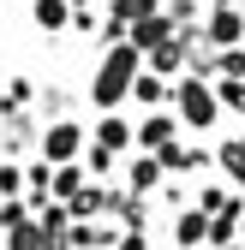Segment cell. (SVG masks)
<instances>
[{"label": "cell", "instance_id": "6da1fadb", "mask_svg": "<svg viewBox=\"0 0 245 250\" xmlns=\"http://www.w3.org/2000/svg\"><path fill=\"white\" fill-rule=\"evenodd\" d=\"M138 72H144V54L132 48V42H114V48H102V60H96V78H90V102H96V113H120L132 102V83H138Z\"/></svg>", "mask_w": 245, "mask_h": 250}, {"label": "cell", "instance_id": "7a4b0ae2", "mask_svg": "<svg viewBox=\"0 0 245 250\" xmlns=\"http://www.w3.org/2000/svg\"><path fill=\"white\" fill-rule=\"evenodd\" d=\"M173 119L179 131H216L221 125V102L209 78H173Z\"/></svg>", "mask_w": 245, "mask_h": 250}, {"label": "cell", "instance_id": "3957f363", "mask_svg": "<svg viewBox=\"0 0 245 250\" xmlns=\"http://www.w3.org/2000/svg\"><path fill=\"white\" fill-rule=\"evenodd\" d=\"M203 42L209 48H245V12L239 6H209V24H203Z\"/></svg>", "mask_w": 245, "mask_h": 250}, {"label": "cell", "instance_id": "277c9868", "mask_svg": "<svg viewBox=\"0 0 245 250\" xmlns=\"http://www.w3.org/2000/svg\"><path fill=\"white\" fill-rule=\"evenodd\" d=\"M173 36H179V24H173V12L162 6V12H149L144 24H132V36H126V42H132V48H138V54L149 60V54H156V48H168Z\"/></svg>", "mask_w": 245, "mask_h": 250}, {"label": "cell", "instance_id": "5b68a950", "mask_svg": "<svg viewBox=\"0 0 245 250\" xmlns=\"http://www.w3.org/2000/svg\"><path fill=\"white\" fill-rule=\"evenodd\" d=\"M78 18V6H72V0H36V6H30V24H36V30H48V36H54V30H66Z\"/></svg>", "mask_w": 245, "mask_h": 250}, {"label": "cell", "instance_id": "8992f818", "mask_svg": "<svg viewBox=\"0 0 245 250\" xmlns=\"http://www.w3.org/2000/svg\"><path fill=\"white\" fill-rule=\"evenodd\" d=\"M221 78H239V83H245V48H221V54H216V83H221Z\"/></svg>", "mask_w": 245, "mask_h": 250}, {"label": "cell", "instance_id": "52a82bcc", "mask_svg": "<svg viewBox=\"0 0 245 250\" xmlns=\"http://www.w3.org/2000/svg\"><path fill=\"white\" fill-rule=\"evenodd\" d=\"M216 6H239V0H216Z\"/></svg>", "mask_w": 245, "mask_h": 250}, {"label": "cell", "instance_id": "ba28073f", "mask_svg": "<svg viewBox=\"0 0 245 250\" xmlns=\"http://www.w3.org/2000/svg\"><path fill=\"white\" fill-rule=\"evenodd\" d=\"M168 6H186V0H168Z\"/></svg>", "mask_w": 245, "mask_h": 250}]
</instances>
